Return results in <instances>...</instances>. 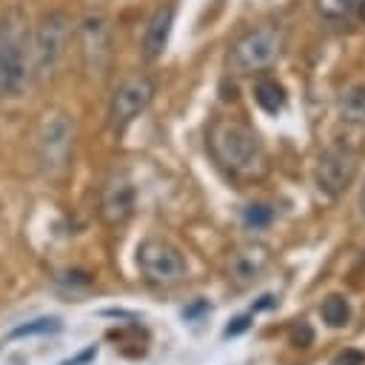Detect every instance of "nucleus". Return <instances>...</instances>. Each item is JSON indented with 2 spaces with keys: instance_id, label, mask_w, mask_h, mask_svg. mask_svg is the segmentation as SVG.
<instances>
[{
  "instance_id": "nucleus-1",
  "label": "nucleus",
  "mask_w": 365,
  "mask_h": 365,
  "mask_svg": "<svg viewBox=\"0 0 365 365\" xmlns=\"http://www.w3.org/2000/svg\"><path fill=\"white\" fill-rule=\"evenodd\" d=\"M208 148L214 163L231 177V180H259L268 171V151L257 131L240 120H214L208 128Z\"/></svg>"
},
{
  "instance_id": "nucleus-2",
  "label": "nucleus",
  "mask_w": 365,
  "mask_h": 365,
  "mask_svg": "<svg viewBox=\"0 0 365 365\" xmlns=\"http://www.w3.org/2000/svg\"><path fill=\"white\" fill-rule=\"evenodd\" d=\"M31 26L20 6L0 11V100H20L31 83Z\"/></svg>"
},
{
  "instance_id": "nucleus-3",
  "label": "nucleus",
  "mask_w": 365,
  "mask_h": 365,
  "mask_svg": "<svg viewBox=\"0 0 365 365\" xmlns=\"http://www.w3.org/2000/svg\"><path fill=\"white\" fill-rule=\"evenodd\" d=\"M285 51V29L279 23H259L242 31L225 54V71L231 77H251L268 71Z\"/></svg>"
},
{
  "instance_id": "nucleus-4",
  "label": "nucleus",
  "mask_w": 365,
  "mask_h": 365,
  "mask_svg": "<svg viewBox=\"0 0 365 365\" xmlns=\"http://www.w3.org/2000/svg\"><path fill=\"white\" fill-rule=\"evenodd\" d=\"M71 37H74V23L66 11L54 9V11H46L37 26H31V80H51L71 46Z\"/></svg>"
},
{
  "instance_id": "nucleus-5",
  "label": "nucleus",
  "mask_w": 365,
  "mask_h": 365,
  "mask_svg": "<svg viewBox=\"0 0 365 365\" xmlns=\"http://www.w3.org/2000/svg\"><path fill=\"white\" fill-rule=\"evenodd\" d=\"M356 168H359V151L336 137L325 145V151L319 154L317 160V171H314V180H317V188L328 197V200H336L356 177Z\"/></svg>"
},
{
  "instance_id": "nucleus-6",
  "label": "nucleus",
  "mask_w": 365,
  "mask_h": 365,
  "mask_svg": "<svg viewBox=\"0 0 365 365\" xmlns=\"http://www.w3.org/2000/svg\"><path fill=\"white\" fill-rule=\"evenodd\" d=\"M137 265H140V274L145 277V282L163 285V288L177 285L188 277V265H185L182 254L160 237H148L137 245Z\"/></svg>"
},
{
  "instance_id": "nucleus-7",
  "label": "nucleus",
  "mask_w": 365,
  "mask_h": 365,
  "mask_svg": "<svg viewBox=\"0 0 365 365\" xmlns=\"http://www.w3.org/2000/svg\"><path fill=\"white\" fill-rule=\"evenodd\" d=\"M71 143H74V123L68 120V114L63 111L46 114L40 134H37V160L51 180L68 168Z\"/></svg>"
},
{
  "instance_id": "nucleus-8",
  "label": "nucleus",
  "mask_w": 365,
  "mask_h": 365,
  "mask_svg": "<svg viewBox=\"0 0 365 365\" xmlns=\"http://www.w3.org/2000/svg\"><path fill=\"white\" fill-rule=\"evenodd\" d=\"M151 100H154V80L151 77H145V74L125 77L114 88L111 103H108V125H111V131L123 134L148 108Z\"/></svg>"
},
{
  "instance_id": "nucleus-9",
  "label": "nucleus",
  "mask_w": 365,
  "mask_h": 365,
  "mask_svg": "<svg viewBox=\"0 0 365 365\" xmlns=\"http://www.w3.org/2000/svg\"><path fill=\"white\" fill-rule=\"evenodd\" d=\"M74 37H77V46H80V54H83V63L86 68L94 74V71H103L108 57H111V29H108V20L106 14L100 11H88L77 29H74Z\"/></svg>"
},
{
  "instance_id": "nucleus-10",
  "label": "nucleus",
  "mask_w": 365,
  "mask_h": 365,
  "mask_svg": "<svg viewBox=\"0 0 365 365\" xmlns=\"http://www.w3.org/2000/svg\"><path fill=\"white\" fill-rule=\"evenodd\" d=\"M137 205V188L125 171H114L100 188V220L108 228H120L131 220Z\"/></svg>"
},
{
  "instance_id": "nucleus-11",
  "label": "nucleus",
  "mask_w": 365,
  "mask_h": 365,
  "mask_svg": "<svg viewBox=\"0 0 365 365\" xmlns=\"http://www.w3.org/2000/svg\"><path fill=\"white\" fill-rule=\"evenodd\" d=\"M174 17H177V0H165L151 11V17L145 23V31H143V54H145V60H157L165 51Z\"/></svg>"
},
{
  "instance_id": "nucleus-12",
  "label": "nucleus",
  "mask_w": 365,
  "mask_h": 365,
  "mask_svg": "<svg viewBox=\"0 0 365 365\" xmlns=\"http://www.w3.org/2000/svg\"><path fill=\"white\" fill-rule=\"evenodd\" d=\"M254 100H257V106H259L265 114L277 117V114L285 108L288 94H285V86H282L277 77L262 74V77L254 83Z\"/></svg>"
},
{
  "instance_id": "nucleus-13",
  "label": "nucleus",
  "mask_w": 365,
  "mask_h": 365,
  "mask_svg": "<svg viewBox=\"0 0 365 365\" xmlns=\"http://www.w3.org/2000/svg\"><path fill=\"white\" fill-rule=\"evenodd\" d=\"M339 117L351 125H365V83L348 86L336 100Z\"/></svg>"
},
{
  "instance_id": "nucleus-14",
  "label": "nucleus",
  "mask_w": 365,
  "mask_h": 365,
  "mask_svg": "<svg viewBox=\"0 0 365 365\" xmlns=\"http://www.w3.org/2000/svg\"><path fill=\"white\" fill-rule=\"evenodd\" d=\"M319 314H322V322L328 328H342L351 319V302L342 294H328L319 305Z\"/></svg>"
},
{
  "instance_id": "nucleus-15",
  "label": "nucleus",
  "mask_w": 365,
  "mask_h": 365,
  "mask_svg": "<svg viewBox=\"0 0 365 365\" xmlns=\"http://www.w3.org/2000/svg\"><path fill=\"white\" fill-rule=\"evenodd\" d=\"M362 0H314V9L328 23H345Z\"/></svg>"
},
{
  "instance_id": "nucleus-16",
  "label": "nucleus",
  "mask_w": 365,
  "mask_h": 365,
  "mask_svg": "<svg viewBox=\"0 0 365 365\" xmlns=\"http://www.w3.org/2000/svg\"><path fill=\"white\" fill-rule=\"evenodd\" d=\"M63 328V322L57 317H37L31 322H23L17 328H11V339H23V336H40V334H57Z\"/></svg>"
},
{
  "instance_id": "nucleus-17",
  "label": "nucleus",
  "mask_w": 365,
  "mask_h": 365,
  "mask_svg": "<svg viewBox=\"0 0 365 365\" xmlns=\"http://www.w3.org/2000/svg\"><path fill=\"white\" fill-rule=\"evenodd\" d=\"M271 220H274V208L265 202H251L242 208L245 228H265V225H271Z\"/></svg>"
},
{
  "instance_id": "nucleus-18",
  "label": "nucleus",
  "mask_w": 365,
  "mask_h": 365,
  "mask_svg": "<svg viewBox=\"0 0 365 365\" xmlns=\"http://www.w3.org/2000/svg\"><path fill=\"white\" fill-rule=\"evenodd\" d=\"M291 345L294 348H311L314 345V328H311V322L299 319V322L291 325Z\"/></svg>"
},
{
  "instance_id": "nucleus-19",
  "label": "nucleus",
  "mask_w": 365,
  "mask_h": 365,
  "mask_svg": "<svg viewBox=\"0 0 365 365\" xmlns=\"http://www.w3.org/2000/svg\"><path fill=\"white\" fill-rule=\"evenodd\" d=\"M248 328H251V314H240V317L228 319V325L222 328V336H225V339H231V336H240V334H245Z\"/></svg>"
},
{
  "instance_id": "nucleus-20",
  "label": "nucleus",
  "mask_w": 365,
  "mask_h": 365,
  "mask_svg": "<svg viewBox=\"0 0 365 365\" xmlns=\"http://www.w3.org/2000/svg\"><path fill=\"white\" fill-rule=\"evenodd\" d=\"M331 365H365V351L359 348H342Z\"/></svg>"
},
{
  "instance_id": "nucleus-21",
  "label": "nucleus",
  "mask_w": 365,
  "mask_h": 365,
  "mask_svg": "<svg viewBox=\"0 0 365 365\" xmlns=\"http://www.w3.org/2000/svg\"><path fill=\"white\" fill-rule=\"evenodd\" d=\"M63 285H80V288H86V285H91V274H86V271H63L60 277H57Z\"/></svg>"
},
{
  "instance_id": "nucleus-22",
  "label": "nucleus",
  "mask_w": 365,
  "mask_h": 365,
  "mask_svg": "<svg viewBox=\"0 0 365 365\" xmlns=\"http://www.w3.org/2000/svg\"><path fill=\"white\" fill-rule=\"evenodd\" d=\"M205 311H208V302H205V299H194L191 305H185V308H182V319H188V322H191V319L202 317Z\"/></svg>"
},
{
  "instance_id": "nucleus-23",
  "label": "nucleus",
  "mask_w": 365,
  "mask_h": 365,
  "mask_svg": "<svg viewBox=\"0 0 365 365\" xmlns=\"http://www.w3.org/2000/svg\"><path fill=\"white\" fill-rule=\"evenodd\" d=\"M97 356V345H88V348H83L77 356H71V359H66L63 365H88L91 359Z\"/></svg>"
},
{
  "instance_id": "nucleus-24",
  "label": "nucleus",
  "mask_w": 365,
  "mask_h": 365,
  "mask_svg": "<svg viewBox=\"0 0 365 365\" xmlns=\"http://www.w3.org/2000/svg\"><path fill=\"white\" fill-rule=\"evenodd\" d=\"M277 305V297L274 294H262L254 305H251V314H257V311H268V308H274Z\"/></svg>"
},
{
  "instance_id": "nucleus-25",
  "label": "nucleus",
  "mask_w": 365,
  "mask_h": 365,
  "mask_svg": "<svg viewBox=\"0 0 365 365\" xmlns=\"http://www.w3.org/2000/svg\"><path fill=\"white\" fill-rule=\"evenodd\" d=\"M359 214L365 220V182H362V191H359Z\"/></svg>"
},
{
  "instance_id": "nucleus-26",
  "label": "nucleus",
  "mask_w": 365,
  "mask_h": 365,
  "mask_svg": "<svg viewBox=\"0 0 365 365\" xmlns=\"http://www.w3.org/2000/svg\"><path fill=\"white\" fill-rule=\"evenodd\" d=\"M354 14H356V17H359V20H362V23H365V0H362V3H359V6H356V11H354Z\"/></svg>"
}]
</instances>
